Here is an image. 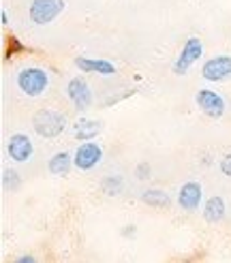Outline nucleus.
Returning a JSON list of instances; mask_svg holds the SVG:
<instances>
[{
  "label": "nucleus",
  "mask_w": 231,
  "mask_h": 263,
  "mask_svg": "<svg viewBox=\"0 0 231 263\" xmlns=\"http://www.w3.org/2000/svg\"><path fill=\"white\" fill-rule=\"evenodd\" d=\"M32 126L36 130V135H41L45 139H56L67 128V116L54 109H38L32 116Z\"/></svg>",
  "instance_id": "f257e3e1"
},
{
  "label": "nucleus",
  "mask_w": 231,
  "mask_h": 263,
  "mask_svg": "<svg viewBox=\"0 0 231 263\" xmlns=\"http://www.w3.org/2000/svg\"><path fill=\"white\" fill-rule=\"evenodd\" d=\"M49 86L47 71L41 67H26L17 73V88L28 97H41Z\"/></svg>",
  "instance_id": "f03ea898"
},
{
  "label": "nucleus",
  "mask_w": 231,
  "mask_h": 263,
  "mask_svg": "<svg viewBox=\"0 0 231 263\" xmlns=\"http://www.w3.org/2000/svg\"><path fill=\"white\" fill-rule=\"evenodd\" d=\"M64 7H67L64 0H32L28 15H30L32 24L45 26V24H51L54 20H58V15L64 11Z\"/></svg>",
  "instance_id": "7ed1b4c3"
},
{
  "label": "nucleus",
  "mask_w": 231,
  "mask_h": 263,
  "mask_svg": "<svg viewBox=\"0 0 231 263\" xmlns=\"http://www.w3.org/2000/svg\"><path fill=\"white\" fill-rule=\"evenodd\" d=\"M203 56V43L199 36H188L186 43L182 45V51L174 62V73L176 75H186L188 69Z\"/></svg>",
  "instance_id": "20e7f679"
},
{
  "label": "nucleus",
  "mask_w": 231,
  "mask_h": 263,
  "mask_svg": "<svg viewBox=\"0 0 231 263\" xmlns=\"http://www.w3.org/2000/svg\"><path fill=\"white\" fill-rule=\"evenodd\" d=\"M103 161V148L97 141H82L73 152V163L80 172H90Z\"/></svg>",
  "instance_id": "39448f33"
},
{
  "label": "nucleus",
  "mask_w": 231,
  "mask_h": 263,
  "mask_svg": "<svg viewBox=\"0 0 231 263\" xmlns=\"http://www.w3.org/2000/svg\"><path fill=\"white\" fill-rule=\"evenodd\" d=\"M195 103H197L199 111H203L208 118H214V120H218V118H223V114H225V109H227L225 99H223L221 95H218V92L210 90V88L199 90L197 95H195Z\"/></svg>",
  "instance_id": "423d86ee"
},
{
  "label": "nucleus",
  "mask_w": 231,
  "mask_h": 263,
  "mask_svg": "<svg viewBox=\"0 0 231 263\" xmlns=\"http://www.w3.org/2000/svg\"><path fill=\"white\" fill-rule=\"evenodd\" d=\"M201 77L205 82H214V84L231 80V56L208 58L201 67Z\"/></svg>",
  "instance_id": "0eeeda50"
},
{
  "label": "nucleus",
  "mask_w": 231,
  "mask_h": 263,
  "mask_svg": "<svg viewBox=\"0 0 231 263\" xmlns=\"http://www.w3.org/2000/svg\"><path fill=\"white\" fill-rule=\"evenodd\" d=\"M67 95L71 99V103L75 105L80 111H86L90 105H92V90H90V84L84 80V77H73L67 84Z\"/></svg>",
  "instance_id": "6e6552de"
},
{
  "label": "nucleus",
  "mask_w": 231,
  "mask_h": 263,
  "mask_svg": "<svg viewBox=\"0 0 231 263\" xmlns=\"http://www.w3.org/2000/svg\"><path fill=\"white\" fill-rule=\"evenodd\" d=\"M32 152H34V146H32V139L24 133H15L11 135L9 141H7V154L11 161L15 163H28L32 159Z\"/></svg>",
  "instance_id": "1a4fd4ad"
},
{
  "label": "nucleus",
  "mask_w": 231,
  "mask_h": 263,
  "mask_svg": "<svg viewBox=\"0 0 231 263\" xmlns=\"http://www.w3.org/2000/svg\"><path fill=\"white\" fill-rule=\"evenodd\" d=\"M201 199H203V189L199 182H184L178 191V203L186 212H195L201 205Z\"/></svg>",
  "instance_id": "9d476101"
},
{
  "label": "nucleus",
  "mask_w": 231,
  "mask_h": 263,
  "mask_svg": "<svg viewBox=\"0 0 231 263\" xmlns=\"http://www.w3.org/2000/svg\"><path fill=\"white\" fill-rule=\"evenodd\" d=\"M75 67L84 73H97V75H113L116 73L113 62L103 60V58H86V56L75 58Z\"/></svg>",
  "instance_id": "9b49d317"
},
{
  "label": "nucleus",
  "mask_w": 231,
  "mask_h": 263,
  "mask_svg": "<svg viewBox=\"0 0 231 263\" xmlns=\"http://www.w3.org/2000/svg\"><path fill=\"white\" fill-rule=\"evenodd\" d=\"M101 130H103V124L99 120H90V118H80L73 124L75 139H80V141H92Z\"/></svg>",
  "instance_id": "f8f14e48"
},
{
  "label": "nucleus",
  "mask_w": 231,
  "mask_h": 263,
  "mask_svg": "<svg viewBox=\"0 0 231 263\" xmlns=\"http://www.w3.org/2000/svg\"><path fill=\"white\" fill-rule=\"evenodd\" d=\"M225 212H227L225 199H223V197H218V195L210 197V199L203 203V218H205V222H210V225L221 222L225 218Z\"/></svg>",
  "instance_id": "ddd939ff"
},
{
  "label": "nucleus",
  "mask_w": 231,
  "mask_h": 263,
  "mask_svg": "<svg viewBox=\"0 0 231 263\" xmlns=\"http://www.w3.org/2000/svg\"><path fill=\"white\" fill-rule=\"evenodd\" d=\"M71 167H75V163H73V154L69 152H56L47 163L49 174L54 176H67L71 172Z\"/></svg>",
  "instance_id": "4468645a"
},
{
  "label": "nucleus",
  "mask_w": 231,
  "mask_h": 263,
  "mask_svg": "<svg viewBox=\"0 0 231 263\" xmlns=\"http://www.w3.org/2000/svg\"><path fill=\"white\" fill-rule=\"evenodd\" d=\"M141 201L148 203L150 208H169L171 205V197L167 195L165 191L161 189H148V191H141Z\"/></svg>",
  "instance_id": "2eb2a0df"
},
{
  "label": "nucleus",
  "mask_w": 231,
  "mask_h": 263,
  "mask_svg": "<svg viewBox=\"0 0 231 263\" xmlns=\"http://www.w3.org/2000/svg\"><path fill=\"white\" fill-rule=\"evenodd\" d=\"M22 186V178L17 172H13V169H5L3 172V189L5 191H20Z\"/></svg>",
  "instance_id": "dca6fc26"
},
{
  "label": "nucleus",
  "mask_w": 231,
  "mask_h": 263,
  "mask_svg": "<svg viewBox=\"0 0 231 263\" xmlns=\"http://www.w3.org/2000/svg\"><path fill=\"white\" fill-rule=\"evenodd\" d=\"M101 189L105 191L107 195H118L122 191V178L120 176H107L105 180L101 182Z\"/></svg>",
  "instance_id": "f3484780"
},
{
  "label": "nucleus",
  "mask_w": 231,
  "mask_h": 263,
  "mask_svg": "<svg viewBox=\"0 0 231 263\" xmlns=\"http://www.w3.org/2000/svg\"><path fill=\"white\" fill-rule=\"evenodd\" d=\"M150 165L148 163H139L137 167H135V176H137V180H148L150 178Z\"/></svg>",
  "instance_id": "a211bd4d"
},
{
  "label": "nucleus",
  "mask_w": 231,
  "mask_h": 263,
  "mask_svg": "<svg viewBox=\"0 0 231 263\" xmlns=\"http://www.w3.org/2000/svg\"><path fill=\"white\" fill-rule=\"evenodd\" d=\"M218 167H221V172L227 178H231V154H225L223 159H221V163H218Z\"/></svg>",
  "instance_id": "6ab92c4d"
},
{
  "label": "nucleus",
  "mask_w": 231,
  "mask_h": 263,
  "mask_svg": "<svg viewBox=\"0 0 231 263\" xmlns=\"http://www.w3.org/2000/svg\"><path fill=\"white\" fill-rule=\"evenodd\" d=\"M15 51H24V45L17 41V39H11V43H9V49H7V58L13 56Z\"/></svg>",
  "instance_id": "aec40b11"
},
{
  "label": "nucleus",
  "mask_w": 231,
  "mask_h": 263,
  "mask_svg": "<svg viewBox=\"0 0 231 263\" xmlns=\"http://www.w3.org/2000/svg\"><path fill=\"white\" fill-rule=\"evenodd\" d=\"M15 263H38V261H36L32 255H22V257L15 259Z\"/></svg>",
  "instance_id": "412c9836"
},
{
  "label": "nucleus",
  "mask_w": 231,
  "mask_h": 263,
  "mask_svg": "<svg viewBox=\"0 0 231 263\" xmlns=\"http://www.w3.org/2000/svg\"><path fill=\"white\" fill-rule=\"evenodd\" d=\"M0 22H3V26H7L9 24V13L3 9V11H0Z\"/></svg>",
  "instance_id": "4be33fe9"
},
{
  "label": "nucleus",
  "mask_w": 231,
  "mask_h": 263,
  "mask_svg": "<svg viewBox=\"0 0 231 263\" xmlns=\"http://www.w3.org/2000/svg\"><path fill=\"white\" fill-rule=\"evenodd\" d=\"M122 233H124V235H128V233H131V235H133V233H135V227H131V229H128V227H126V229H122Z\"/></svg>",
  "instance_id": "5701e85b"
}]
</instances>
